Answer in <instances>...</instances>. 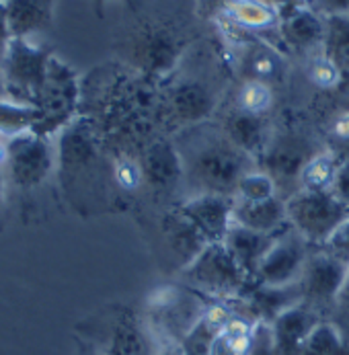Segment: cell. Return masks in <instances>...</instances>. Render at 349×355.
Here are the masks:
<instances>
[{
	"label": "cell",
	"instance_id": "5bb4252c",
	"mask_svg": "<svg viewBox=\"0 0 349 355\" xmlns=\"http://www.w3.org/2000/svg\"><path fill=\"white\" fill-rule=\"evenodd\" d=\"M348 275L349 265L339 257L325 251L323 247H318V251H310L300 277L304 294L302 304L312 308L318 316H323V320H329Z\"/></svg>",
	"mask_w": 349,
	"mask_h": 355
},
{
	"label": "cell",
	"instance_id": "bcb514c9",
	"mask_svg": "<svg viewBox=\"0 0 349 355\" xmlns=\"http://www.w3.org/2000/svg\"><path fill=\"white\" fill-rule=\"evenodd\" d=\"M267 2H273V4H278L280 8H284V6H290V4L300 2V0H267Z\"/></svg>",
	"mask_w": 349,
	"mask_h": 355
},
{
	"label": "cell",
	"instance_id": "d6a6232c",
	"mask_svg": "<svg viewBox=\"0 0 349 355\" xmlns=\"http://www.w3.org/2000/svg\"><path fill=\"white\" fill-rule=\"evenodd\" d=\"M325 51L348 72L349 70V17H329Z\"/></svg>",
	"mask_w": 349,
	"mask_h": 355
},
{
	"label": "cell",
	"instance_id": "ab89813d",
	"mask_svg": "<svg viewBox=\"0 0 349 355\" xmlns=\"http://www.w3.org/2000/svg\"><path fill=\"white\" fill-rule=\"evenodd\" d=\"M107 2H111V0H91V6H93V12L97 15V19H103L105 17V6H107ZM132 15H138V12H142V8H144V4H142V0H119Z\"/></svg>",
	"mask_w": 349,
	"mask_h": 355
},
{
	"label": "cell",
	"instance_id": "d590c367",
	"mask_svg": "<svg viewBox=\"0 0 349 355\" xmlns=\"http://www.w3.org/2000/svg\"><path fill=\"white\" fill-rule=\"evenodd\" d=\"M249 355H275L273 347V331L267 322H257L253 329Z\"/></svg>",
	"mask_w": 349,
	"mask_h": 355
},
{
	"label": "cell",
	"instance_id": "7c38bea8",
	"mask_svg": "<svg viewBox=\"0 0 349 355\" xmlns=\"http://www.w3.org/2000/svg\"><path fill=\"white\" fill-rule=\"evenodd\" d=\"M288 220L308 245L323 247L327 239L349 218V207L331 191H298L286 200Z\"/></svg>",
	"mask_w": 349,
	"mask_h": 355
},
{
	"label": "cell",
	"instance_id": "484cf974",
	"mask_svg": "<svg viewBox=\"0 0 349 355\" xmlns=\"http://www.w3.org/2000/svg\"><path fill=\"white\" fill-rule=\"evenodd\" d=\"M339 164L341 156L331 148L312 154L300 171V191H331Z\"/></svg>",
	"mask_w": 349,
	"mask_h": 355
},
{
	"label": "cell",
	"instance_id": "1f68e13d",
	"mask_svg": "<svg viewBox=\"0 0 349 355\" xmlns=\"http://www.w3.org/2000/svg\"><path fill=\"white\" fill-rule=\"evenodd\" d=\"M278 196V185L275 181L259 166L250 168L249 173L239 181L235 200H243V202H263L269 198Z\"/></svg>",
	"mask_w": 349,
	"mask_h": 355
},
{
	"label": "cell",
	"instance_id": "8d00e7d4",
	"mask_svg": "<svg viewBox=\"0 0 349 355\" xmlns=\"http://www.w3.org/2000/svg\"><path fill=\"white\" fill-rule=\"evenodd\" d=\"M323 249L329 251L331 254H335V257H339L341 261H346L349 265V218L337 226V230L323 245Z\"/></svg>",
	"mask_w": 349,
	"mask_h": 355
},
{
	"label": "cell",
	"instance_id": "4fadbf2b",
	"mask_svg": "<svg viewBox=\"0 0 349 355\" xmlns=\"http://www.w3.org/2000/svg\"><path fill=\"white\" fill-rule=\"evenodd\" d=\"M318 150L314 142L302 132L273 134L267 150L259 158V168H263L278 185V196L282 200L292 198L300 191V171Z\"/></svg>",
	"mask_w": 349,
	"mask_h": 355
},
{
	"label": "cell",
	"instance_id": "ee69618b",
	"mask_svg": "<svg viewBox=\"0 0 349 355\" xmlns=\"http://www.w3.org/2000/svg\"><path fill=\"white\" fill-rule=\"evenodd\" d=\"M80 355H113V354H107V352H103V349H97V347H93V345H89V343H83V341H80Z\"/></svg>",
	"mask_w": 349,
	"mask_h": 355
},
{
	"label": "cell",
	"instance_id": "52a82bcc",
	"mask_svg": "<svg viewBox=\"0 0 349 355\" xmlns=\"http://www.w3.org/2000/svg\"><path fill=\"white\" fill-rule=\"evenodd\" d=\"M210 298L187 286H160L152 290L144 308V327L152 343L183 341L200 322Z\"/></svg>",
	"mask_w": 349,
	"mask_h": 355
},
{
	"label": "cell",
	"instance_id": "8992f818",
	"mask_svg": "<svg viewBox=\"0 0 349 355\" xmlns=\"http://www.w3.org/2000/svg\"><path fill=\"white\" fill-rule=\"evenodd\" d=\"M53 138L37 136L33 132L8 138L4 144V177L6 185L19 196L23 214L35 203V196L56 173Z\"/></svg>",
	"mask_w": 349,
	"mask_h": 355
},
{
	"label": "cell",
	"instance_id": "ffe728a7",
	"mask_svg": "<svg viewBox=\"0 0 349 355\" xmlns=\"http://www.w3.org/2000/svg\"><path fill=\"white\" fill-rule=\"evenodd\" d=\"M235 48L239 50L237 53H232V62H237V66L241 68L243 78H257L273 87L282 83L286 74V62L282 51L275 50L263 40L257 42L243 40Z\"/></svg>",
	"mask_w": 349,
	"mask_h": 355
},
{
	"label": "cell",
	"instance_id": "5b68a950",
	"mask_svg": "<svg viewBox=\"0 0 349 355\" xmlns=\"http://www.w3.org/2000/svg\"><path fill=\"white\" fill-rule=\"evenodd\" d=\"M134 17L136 23L117 46V60L156 83H164L200 40L191 25L175 15L138 12Z\"/></svg>",
	"mask_w": 349,
	"mask_h": 355
},
{
	"label": "cell",
	"instance_id": "f6af8a7d",
	"mask_svg": "<svg viewBox=\"0 0 349 355\" xmlns=\"http://www.w3.org/2000/svg\"><path fill=\"white\" fill-rule=\"evenodd\" d=\"M6 99H8V91H6V83H4V76L0 70V101H6Z\"/></svg>",
	"mask_w": 349,
	"mask_h": 355
},
{
	"label": "cell",
	"instance_id": "7a4b0ae2",
	"mask_svg": "<svg viewBox=\"0 0 349 355\" xmlns=\"http://www.w3.org/2000/svg\"><path fill=\"white\" fill-rule=\"evenodd\" d=\"M56 179L64 202L78 216L124 211L130 205L117 191L113 156L83 115L56 136Z\"/></svg>",
	"mask_w": 349,
	"mask_h": 355
},
{
	"label": "cell",
	"instance_id": "4dcf8cb0",
	"mask_svg": "<svg viewBox=\"0 0 349 355\" xmlns=\"http://www.w3.org/2000/svg\"><path fill=\"white\" fill-rule=\"evenodd\" d=\"M300 355H349V343L333 322L323 320L308 335Z\"/></svg>",
	"mask_w": 349,
	"mask_h": 355
},
{
	"label": "cell",
	"instance_id": "836d02e7",
	"mask_svg": "<svg viewBox=\"0 0 349 355\" xmlns=\"http://www.w3.org/2000/svg\"><path fill=\"white\" fill-rule=\"evenodd\" d=\"M327 134H329V140L337 148H343L339 156L346 158L349 154V109H343L333 115V119L329 121Z\"/></svg>",
	"mask_w": 349,
	"mask_h": 355
},
{
	"label": "cell",
	"instance_id": "7bdbcfd3",
	"mask_svg": "<svg viewBox=\"0 0 349 355\" xmlns=\"http://www.w3.org/2000/svg\"><path fill=\"white\" fill-rule=\"evenodd\" d=\"M4 193H6V177L0 162V230H2V216H4Z\"/></svg>",
	"mask_w": 349,
	"mask_h": 355
},
{
	"label": "cell",
	"instance_id": "e575fe53",
	"mask_svg": "<svg viewBox=\"0 0 349 355\" xmlns=\"http://www.w3.org/2000/svg\"><path fill=\"white\" fill-rule=\"evenodd\" d=\"M329 322L335 324V329L341 333V337L349 343V275L333 304V310L329 314Z\"/></svg>",
	"mask_w": 349,
	"mask_h": 355
},
{
	"label": "cell",
	"instance_id": "7dc6e473",
	"mask_svg": "<svg viewBox=\"0 0 349 355\" xmlns=\"http://www.w3.org/2000/svg\"><path fill=\"white\" fill-rule=\"evenodd\" d=\"M0 2H6V0H0Z\"/></svg>",
	"mask_w": 349,
	"mask_h": 355
},
{
	"label": "cell",
	"instance_id": "9a60e30c",
	"mask_svg": "<svg viewBox=\"0 0 349 355\" xmlns=\"http://www.w3.org/2000/svg\"><path fill=\"white\" fill-rule=\"evenodd\" d=\"M308 243L290 226L284 236L265 254L259 269L255 271L250 284L257 286H288L302 277L306 259H308Z\"/></svg>",
	"mask_w": 349,
	"mask_h": 355
},
{
	"label": "cell",
	"instance_id": "44dd1931",
	"mask_svg": "<svg viewBox=\"0 0 349 355\" xmlns=\"http://www.w3.org/2000/svg\"><path fill=\"white\" fill-rule=\"evenodd\" d=\"M290 226H286L278 232H259V230H250L245 226L232 224L226 239H224V245L237 259V263L243 267V271L249 275V279H253V275L259 269L265 254L271 251V247L284 236V232Z\"/></svg>",
	"mask_w": 349,
	"mask_h": 355
},
{
	"label": "cell",
	"instance_id": "f546056e",
	"mask_svg": "<svg viewBox=\"0 0 349 355\" xmlns=\"http://www.w3.org/2000/svg\"><path fill=\"white\" fill-rule=\"evenodd\" d=\"M308 80L321 91H337L343 85L346 70L325 51V48L308 55L306 62Z\"/></svg>",
	"mask_w": 349,
	"mask_h": 355
},
{
	"label": "cell",
	"instance_id": "83f0119b",
	"mask_svg": "<svg viewBox=\"0 0 349 355\" xmlns=\"http://www.w3.org/2000/svg\"><path fill=\"white\" fill-rule=\"evenodd\" d=\"M257 322L235 314L214 337L212 355H249L253 329Z\"/></svg>",
	"mask_w": 349,
	"mask_h": 355
},
{
	"label": "cell",
	"instance_id": "4316f807",
	"mask_svg": "<svg viewBox=\"0 0 349 355\" xmlns=\"http://www.w3.org/2000/svg\"><path fill=\"white\" fill-rule=\"evenodd\" d=\"M232 107L250 115L267 117L275 107V87L257 78H243L235 91Z\"/></svg>",
	"mask_w": 349,
	"mask_h": 355
},
{
	"label": "cell",
	"instance_id": "cb8c5ba5",
	"mask_svg": "<svg viewBox=\"0 0 349 355\" xmlns=\"http://www.w3.org/2000/svg\"><path fill=\"white\" fill-rule=\"evenodd\" d=\"M232 224L245 226L250 230H259V232H278V230L290 226L286 200H282L280 196L263 200V202L235 200Z\"/></svg>",
	"mask_w": 349,
	"mask_h": 355
},
{
	"label": "cell",
	"instance_id": "2e32d148",
	"mask_svg": "<svg viewBox=\"0 0 349 355\" xmlns=\"http://www.w3.org/2000/svg\"><path fill=\"white\" fill-rule=\"evenodd\" d=\"M278 31L284 50L310 55L325 48L327 19H323L306 4L294 2L282 8V23Z\"/></svg>",
	"mask_w": 349,
	"mask_h": 355
},
{
	"label": "cell",
	"instance_id": "74e56055",
	"mask_svg": "<svg viewBox=\"0 0 349 355\" xmlns=\"http://www.w3.org/2000/svg\"><path fill=\"white\" fill-rule=\"evenodd\" d=\"M321 17H349V0H300Z\"/></svg>",
	"mask_w": 349,
	"mask_h": 355
},
{
	"label": "cell",
	"instance_id": "9c48e42d",
	"mask_svg": "<svg viewBox=\"0 0 349 355\" xmlns=\"http://www.w3.org/2000/svg\"><path fill=\"white\" fill-rule=\"evenodd\" d=\"M53 58L50 46H33L29 40L12 37L0 60V70L6 83L8 99L35 107L48 78Z\"/></svg>",
	"mask_w": 349,
	"mask_h": 355
},
{
	"label": "cell",
	"instance_id": "3957f363",
	"mask_svg": "<svg viewBox=\"0 0 349 355\" xmlns=\"http://www.w3.org/2000/svg\"><path fill=\"white\" fill-rule=\"evenodd\" d=\"M175 144L185 168V200L196 196L235 198L239 181L259 166L220 128L214 130L205 123L181 130Z\"/></svg>",
	"mask_w": 349,
	"mask_h": 355
},
{
	"label": "cell",
	"instance_id": "ba28073f",
	"mask_svg": "<svg viewBox=\"0 0 349 355\" xmlns=\"http://www.w3.org/2000/svg\"><path fill=\"white\" fill-rule=\"evenodd\" d=\"M181 277L183 286L220 302L241 298L250 284L249 275L224 243L207 245L185 269H181Z\"/></svg>",
	"mask_w": 349,
	"mask_h": 355
},
{
	"label": "cell",
	"instance_id": "30bf717a",
	"mask_svg": "<svg viewBox=\"0 0 349 355\" xmlns=\"http://www.w3.org/2000/svg\"><path fill=\"white\" fill-rule=\"evenodd\" d=\"M42 113L33 134L56 138L76 115L80 107V78L60 58H51L46 85L35 105Z\"/></svg>",
	"mask_w": 349,
	"mask_h": 355
},
{
	"label": "cell",
	"instance_id": "b9f144b4",
	"mask_svg": "<svg viewBox=\"0 0 349 355\" xmlns=\"http://www.w3.org/2000/svg\"><path fill=\"white\" fill-rule=\"evenodd\" d=\"M150 355H185L181 341H158L152 343V354Z\"/></svg>",
	"mask_w": 349,
	"mask_h": 355
},
{
	"label": "cell",
	"instance_id": "277c9868",
	"mask_svg": "<svg viewBox=\"0 0 349 355\" xmlns=\"http://www.w3.org/2000/svg\"><path fill=\"white\" fill-rule=\"evenodd\" d=\"M162 85V117L167 132H181L205 123L220 107L222 64L218 55L200 50V42L185 53L179 68Z\"/></svg>",
	"mask_w": 349,
	"mask_h": 355
},
{
	"label": "cell",
	"instance_id": "8fae6325",
	"mask_svg": "<svg viewBox=\"0 0 349 355\" xmlns=\"http://www.w3.org/2000/svg\"><path fill=\"white\" fill-rule=\"evenodd\" d=\"M138 158L144 173V193L152 202L173 207L181 203L177 196L183 193L185 200V168L173 136H156L140 150Z\"/></svg>",
	"mask_w": 349,
	"mask_h": 355
},
{
	"label": "cell",
	"instance_id": "d4e9b609",
	"mask_svg": "<svg viewBox=\"0 0 349 355\" xmlns=\"http://www.w3.org/2000/svg\"><path fill=\"white\" fill-rule=\"evenodd\" d=\"M56 0H6L8 29L12 37L29 40L35 33L50 29L53 23Z\"/></svg>",
	"mask_w": 349,
	"mask_h": 355
},
{
	"label": "cell",
	"instance_id": "d6986e66",
	"mask_svg": "<svg viewBox=\"0 0 349 355\" xmlns=\"http://www.w3.org/2000/svg\"><path fill=\"white\" fill-rule=\"evenodd\" d=\"M220 130L228 136L230 142H235L241 150L253 156L257 162L267 150L271 138H273V130L269 125L267 117H259V115H250L245 113L237 107H230L226 111V115L222 117Z\"/></svg>",
	"mask_w": 349,
	"mask_h": 355
},
{
	"label": "cell",
	"instance_id": "f1b7e54d",
	"mask_svg": "<svg viewBox=\"0 0 349 355\" xmlns=\"http://www.w3.org/2000/svg\"><path fill=\"white\" fill-rule=\"evenodd\" d=\"M40 119H42V113L37 107L15 103L10 99L0 101V136L6 140L33 132Z\"/></svg>",
	"mask_w": 349,
	"mask_h": 355
},
{
	"label": "cell",
	"instance_id": "e0dca14e",
	"mask_svg": "<svg viewBox=\"0 0 349 355\" xmlns=\"http://www.w3.org/2000/svg\"><path fill=\"white\" fill-rule=\"evenodd\" d=\"M232 198L224 196H196L179 203L181 214L200 230V234L212 243H224L232 226Z\"/></svg>",
	"mask_w": 349,
	"mask_h": 355
},
{
	"label": "cell",
	"instance_id": "7402d4cb",
	"mask_svg": "<svg viewBox=\"0 0 349 355\" xmlns=\"http://www.w3.org/2000/svg\"><path fill=\"white\" fill-rule=\"evenodd\" d=\"M318 322H323V316L306 304L294 306L280 314L271 322L275 355H300L308 335Z\"/></svg>",
	"mask_w": 349,
	"mask_h": 355
},
{
	"label": "cell",
	"instance_id": "603a6c76",
	"mask_svg": "<svg viewBox=\"0 0 349 355\" xmlns=\"http://www.w3.org/2000/svg\"><path fill=\"white\" fill-rule=\"evenodd\" d=\"M164 241L179 263V271L185 269L198 254L207 247V241L200 234V230L181 214L179 205L167 207L162 218Z\"/></svg>",
	"mask_w": 349,
	"mask_h": 355
},
{
	"label": "cell",
	"instance_id": "6da1fadb",
	"mask_svg": "<svg viewBox=\"0 0 349 355\" xmlns=\"http://www.w3.org/2000/svg\"><path fill=\"white\" fill-rule=\"evenodd\" d=\"M78 115L91 121L111 156H138L164 130L162 85L121 60L105 62L80 78Z\"/></svg>",
	"mask_w": 349,
	"mask_h": 355
},
{
	"label": "cell",
	"instance_id": "f35d334b",
	"mask_svg": "<svg viewBox=\"0 0 349 355\" xmlns=\"http://www.w3.org/2000/svg\"><path fill=\"white\" fill-rule=\"evenodd\" d=\"M331 196L337 198L341 203L349 207V156L341 158V164L337 168L335 181L331 185Z\"/></svg>",
	"mask_w": 349,
	"mask_h": 355
},
{
	"label": "cell",
	"instance_id": "60d3db41",
	"mask_svg": "<svg viewBox=\"0 0 349 355\" xmlns=\"http://www.w3.org/2000/svg\"><path fill=\"white\" fill-rule=\"evenodd\" d=\"M12 40L10 29H8V17H6V6L4 2H0V60L4 55V51L8 48V42Z\"/></svg>",
	"mask_w": 349,
	"mask_h": 355
},
{
	"label": "cell",
	"instance_id": "ac0fdd59",
	"mask_svg": "<svg viewBox=\"0 0 349 355\" xmlns=\"http://www.w3.org/2000/svg\"><path fill=\"white\" fill-rule=\"evenodd\" d=\"M222 19L237 31L265 37L280 29L282 8L267 0H220Z\"/></svg>",
	"mask_w": 349,
	"mask_h": 355
}]
</instances>
